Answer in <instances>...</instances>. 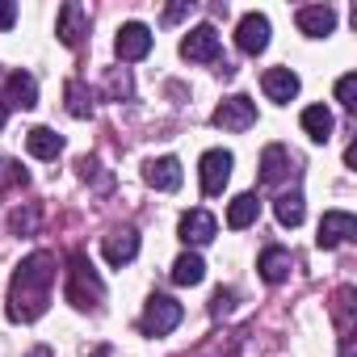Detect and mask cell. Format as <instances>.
<instances>
[{"mask_svg":"<svg viewBox=\"0 0 357 357\" xmlns=\"http://www.w3.org/2000/svg\"><path fill=\"white\" fill-rule=\"evenodd\" d=\"M340 357H353V340H349V336L340 340Z\"/></svg>","mask_w":357,"mask_h":357,"instance_id":"cell-31","label":"cell"},{"mask_svg":"<svg viewBox=\"0 0 357 357\" xmlns=\"http://www.w3.org/2000/svg\"><path fill=\"white\" fill-rule=\"evenodd\" d=\"M101 294H105V286H101L93 261H89L84 252H76V257H72V269H68V303H76V307H93Z\"/></svg>","mask_w":357,"mask_h":357,"instance_id":"cell-2","label":"cell"},{"mask_svg":"<svg viewBox=\"0 0 357 357\" xmlns=\"http://www.w3.org/2000/svg\"><path fill=\"white\" fill-rule=\"evenodd\" d=\"M231 151H223V147H215V151H206L202 155V194H223V185L231 181Z\"/></svg>","mask_w":357,"mask_h":357,"instance_id":"cell-5","label":"cell"},{"mask_svg":"<svg viewBox=\"0 0 357 357\" xmlns=\"http://www.w3.org/2000/svg\"><path fill=\"white\" fill-rule=\"evenodd\" d=\"M101 248H105V261H109V265H130V261H135V252H139V231H135V227L109 231Z\"/></svg>","mask_w":357,"mask_h":357,"instance_id":"cell-12","label":"cell"},{"mask_svg":"<svg viewBox=\"0 0 357 357\" xmlns=\"http://www.w3.org/2000/svg\"><path fill=\"white\" fill-rule=\"evenodd\" d=\"M257 122V105L248 101V97H227L219 109H215V126H223V130H248Z\"/></svg>","mask_w":357,"mask_h":357,"instance_id":"cell-9","label":"cell"},{"mask_svg":"<svg viewBox=\"0 0 357 357\" xmlns=\"http://www.w3.org/2000/svg\"><path fill=\"white\" fill-rule=\"evenodd\" d=\"M0 126H5V105H0Z\"/></svg>","mask_w":357,"mask_h":357,"instance_id":"cell-32","label":"cell"},{"mask_svg":"<svg viewBox=\"0 0 357 357\" xmlns=\"http://www.w3.org/2000/svg\"><path fill=\"white\" fill-rule=\"evenodd\" d=\"M344 164H349V168H357V143H349V151H344Z\"/></svg>","mask_w":357,"mask_h":357,"instance_id":"cell-30","label":"cell"},{"mask_svg":"<svg viewBox=\"0 0 357 357\" xmlns=\"http://www.w3.org/2000/svg\"><path fill=\"white\" fill-rule=\"evenodd\" d=\"M332 114L324 109V105H307L303 109V130H307V139H315V143H328L332 139Z\"/></svg>","mask_w":357,"mask_h":357,"instance_id":"cell-20","label":"cell"},{"mask_svg":"<svg viewBox=\"0 0 357 357\" xmlns=\"http://www.w3.org/2000/svg\"><path fill=\"white\" fill-rule=\"evenodd\" d=\"M332 26H336V13H332L328 5H307V9H298V30H303L307 38H324V34H332Z\"/></svg>","mask_w":357,"mask_h":357,"instance_id":"cell-16","label":"cell"},{"mask_svg":"<svg viewBox=\"0 0 357 357\" xmlns=\"http://www.w3.org/2000/svg\"><path fill=\"white\" fill-rule=\"evenodd\" d=\"M109 93H130V80H126V72H109Z\"/></svg>","mask_w":357,"mask_h":357,"instance_id":"cell-27","label":"cell"},{"mask_svg":"<svg viewBox=\"0 0 357 357\" xmlns=\"http://www.w3.org/2000/svg\"><path fill=\"white\" fill-rule=\"evenodd\" d=\"M261 89H265V97H269V101L286 105V101H294V97H298V76H294L290 68H269V72L261 76Z\"/></svg>","mask_w":357,"mask_h":357,"instance_id":"cell-11","label":"cell"},{"mask_svg":"<svg viewBox=\"0 0 357 357\" xmlns=\"http://www.w3.org/2000/svg\"><path fill=\"white\" fill-rule=\"evenodd\" d=\"M114 51H118V59H122V63L143 59V55L151 51V30H147L143 22H126V26L118 30V38H114Z\"/></svg>","mask_w":357,"mask_h":357,"instance_id":"cell-6","label":"cell"},{"mask_svg":"<svg viewBox=\"0 0 357 357\" xmlns=\"http://www.w3.org/2000/svg\"><path fill=\"white\" fill-rule=\"evenodd\" d=\"M185 13H190V5H168V9H164V22H181Z\"/></svg>","mask_w":357,"mask_h":357,"instance_id":"cell-29","label":"cell"},{"mask_svg":"<svg viewBox=\"0 0 357 357\" xmlns=\"http://www.w3.org/2000/svg\"><path fill=\"white\" fill-rule=\"evenodd\" d=\"M181 324V303L168 298V294H151L147 307H143V332L147 336H164Z\"/></svg>","mask_w":357,"mask_h":357,"instance_id":"cell-3","label":"cell"},{"mask_svg":"<svg viewBox=\"0 0 357 357\" xmlns=\"http://www.w3.org/2000/svg\"><path fill=\"white\" fill-rule=\"evenodd\" d=\"M231 303H236V290H215V311H231Z\"/></svg>","mask_w":357,"mask_h":357,"instance_id":"cell-28","label":"cell"},{"mask_svg":"<svg viewBox=\"0 0 357 357\" xmlns=\"http://www.w3.org/2000/svg\"><path fill=\"white\" fill-rule=\"evenodd\" d=\"M273 215H278L282 227H298V223H303V194H298V190L282 194V198L273 202Z\"/></svg>","mask_w":357,"mask_h":357,"instance_id":"cell-23","label":"cell"},{"mask_svg":"<svg viewBox=\"0 0 357 357\" xmlns=\"http://www.w3.org/2000/svg\"><path fill=\"white\" fill-rule=\"evenodd\" d=\"M257 269H261V278H265L269 286H278V282L290 278V252H286V248H265Z\"/></svg>","mask_w":357,"mask_h":357,"instance_id":"cell-19","label":"cell"},{"mask_svg":"<svg viewBox=\"0 0 357 357\" xmlns=\"http://www.w3.org/2000/svg\"><path fill=\"white\" fill-rule=\"evenodd\" d=\"M55 34H59L63 47H80V38L89 34V30H84V9L76 5V0H68V5L59 9V30H55Z\"/></svg>","mask_w":357,"mask_h":357,"instance_id":"cell-15","label":"cell"},{"mask_svg":"<svg viewBox=\"0 0 357 357\" xmlns=\"http://www.w3.org/2000/svg\"><path fill=\"white\" fill-rule=\"evenodd\" d=\"M336 101H340L344 109H357V76H353V72L336 80Z\"/></svg>","mask_w":357,"mask_h":357,"instance_id":"cell-25","label":"cell"},{"mask_svg":"<svg viewBox=\"0 0 357 357\" xmlns=\"http://www.w3.org/2000/svg\"><path fill=\"white\" fill-rule=\"evenodd\" d=\"M257 215H261V198H257V194H240V198H231V206H227V227L244 231V227L257 223Z\"/></svg>","mask_w":357,"mask_h":357,"instance_id":"cell-18","label":"cell"},{"mask_svg":"<svg viewBox=\"0 0 357 357\" xmlns=\"http://www.w3.org/2000/svg\"><path fill=\"white\" fill-rule=\"evenodd\" d=\"M181 55L190 63H215L219 59V30L215 26H194L185 38H181Z\"/></svg>","mask_w":357,"mask_h":357,"instance_id":"cell-4","label":"cell"},{"mask_svg":"<svg viewBox=\"0 0 357 357\" xmlns=\"http://www.w3.org/2000/svg\"><path fill=\"white\" fill-rule=\"evenodd\" d=\"M215 231H219L215 215H206V211H190V215H181V240H185V244H211Z\"/></svg>","mask_w":357,"mask_h":357,"instance_id":"cell-14","label":"cell"},{"mask_svg":"<svg viewBox=\"0 0 357 357\" xmlns=\"http://www.w3.org/2000/svg\"><path fill=\"white\" fill-rule=\"evenodd\" d=\"M51 286H55V257L51 252H34L17 265L13 286H9V319H38L51 303Z\"/></svg>","mask_w":357,"mask_h":357,"instance_id":"cell-1","label":"cell"},{"mask_svg":"<svg viewBox=\"0 0 357 357\" xmlns=\"http://www.w3.org/2000/svg\"><path fill=\"white\" fill-rule=\"evenodd\" d=\"M68 114H72V118H89V114H93V97H89L84 84H76V80L68 84Z\"/></svg>","mask_w":357,"mask_h":357,"instance_id":"cell-24","label":"cell"},{"mask_svg":"<svg viewBox=\"0 0 357 357\" xmlns=\"http://www.w3.org/2000/svg\"><path fill=\"white\" fill-rule=\"evenodd\" d=\"M5 101H9L13 109H34V105H38V84H34V76H30V72H13L9 84H5Z\"/></svg>","mask_w":357,"mask_h":357,"instance_id":"cell-13","label":"cell"},{"mask_svg":"<svg viewBox=\"0 0 357 357\" xmlns=\"http://www.w3.org/2000/svg\"><path fill=\"white\" fill-rule=\"evenodd\" d=\"M202 278H206V261H202L198 252L176 257V265H172V282H176V286H198Z\"/></svg>","mask_w":357,"mask_h":357,"instance_id":"cell-22","label":"cell"},{"mask_svg":"<svg viewBox=\"0 0 357 357\" xmlns=\"http://www.w3.org/2000/svg\"><path fill=\"white\" fill-rule=\"evenodd\" d=\"M353 236H357V219H353L349 211H328V215L319 219L315 244H319V248H340V244L353 240Z\"/></svg>","mask_w":357,"mask_h":357,"instance_id":"cell-7","label":"cell"},{"mask_svg":"<svg viewBox=\"0 0 357 357\" xmlns=\"http://www.w3.org/2000/svg\"><path fill=\"white\" fill-rule=\"evenodd\" d=\"M286 168H290V151L286 147H265V155H261V181L265 185H278L282 176H286Z\"/></svg>","mask_w":357,"mask_h":357,"instance_id":"cell-21","label":"cell"},{"mask_svg":"<svg viewBox=\"0 0 357 357\" xmlns=\"http://www.w3.org/2000/svg\"><path fill=\"white\" fill-rule=\"evenodd\" d=\"M236 43H240L244 55H261L269 47V17L265 13H244L240 30H236Z\"/></svg>","mask_w":357,"mask_h":357,"instance_id":"cell-8","label":"cell"},{"mask_svg":"<svg viewBox=\"0 0 357 357\" xmlns=\"http://www.w3.org/2000/svg\"><path fill=\"white\" fill-rule=\"evenodd\" d=\"M143 181H147L151 190H164V194L181 190V160H176V155L147 160V168H143Z\"/></svg>","mask_w":357,"mask_h":357,"instance_id":"cell-10","label":"cell"},{"mask_svg":"<svg viewBox=\"0 0 357 357\" xmlns=\"http://www.w3.org/2000/svg\"><path fill=\"white\" fill-rule=\"evenodd\" d=\"M17 22V5H13V0H0V30H9Z\"/></svg>","mask_w":357,"mask_h":357,"instance_id":"cell-26","label":"cell"},{"mask_svg":"<svg viewBox=\"0 0 357 357\" xmlns=\"http://www.w3.org/2000/svg\"><path fill=\"white\" fill-rule=\"evenodd\" d=\"M26 147H30V155H38V160H55V155L63 151V135H55L51 126H34V130L26 135Z\"/></svg>","mask_w":357,"mask_h":357,"instance_id":"cell-17","label":"cell"}]
</instances>
